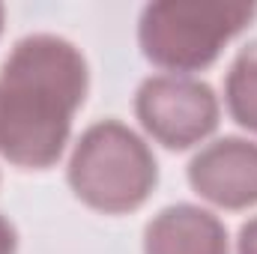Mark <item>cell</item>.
<instances>
[{
    "mask_svg": "<svg viewBox=\"0 0 257 254\" xmlns=\"http://www.w3.org/2000/svg\"><path fill=\"white\" fill-rule=\"evenodd\" d=\"M84 54L63 36L33 33L0 66V156L27 171L57 165L87 99Z\"/></svg>",
    "mask_w": 257,
    "mask_h": 254,
    "instance_id": "cell-1",
    "label": "cell"
},
{
    "mask_svg": "<svg viewBox=\"0 0 257 254\" xmlns=\"http://www.w3.org/2000/svg\"><path fill=\"white\" fill-rule=\"evenodd\" d=\"M69 186L78 200L105 215H123L147 203L159 183L153 150L120 120L87 129L69 159Z\"/></svg>",
    "mask_w": 257,
    "mask_h": 254,
    "instance_id": "cell-2",
    "label": "cell"
},
{
    "mask_svg": "<svg viewBox=\"0 0 257 254\" xmlns=\"http://www.w3.org/2000/svg\"><path fill=\"white\" fill-rule=\"evenodd\" d=\"M254 15L257 6L236 3H150L141 12L138 42L150 63L168 72H200Z\"/></svg>",
    "mask_w": 257,
    "mask_h": 254,
    "instance_id": "cell-3",
    "label": "cell"
},
{
    "mask_svg": "<svg viewBox=\"0 0 257 254\" xmlns=\"http://www.w3.org/2000/svg\"><path fill=\"white\" fill-rule=\"evenodd\" d=\"M135 114L147 135L168 150H189L218 129V96L189 75H153L138 87Z\"/></svg>",
    "mask_w": 257,
    "mask_h": 254,
    "instance_id": "cell-4",
    "label": "cell"
},
{
    "mask_svg": "<svg viewBox=\"0 0 257 254\" xmlns=\"http://www.w3.org/2000/svg\"><path fill=\"white\" fill-rule=\"evenodd\" d=\"M192 189L221 209H248L257 203V144L224 135L206 144L189 162Z\"/></svg>",
    "mask_w": 257,
    "mask_h": 254,
    "instance_id": "cell-5",
    "label": "cell"
},
{
    "mask_svg": "<svg viewBox=\"0 0 257 254\" xmlns=\"http://www.w3.org/2000/svg\"><path fill=\"white\" fill-rule=\"evenodd\" d=\"M144 254H230L227 230L209 209L174 203L147 224Z\"/></svg>",
    "mask_w": 257,
    "mask_h": 254,
    "instance_id": "cell-6",
    "label": "cell"
},
{
    "mask_svg": "<svg viewBox=\"0 0 257 254\" xmlns=\"http://www.w3.org/2000/svg\"><path fill=\"white\" fill-rule=\"evenodd\" d=\"M224 102L233 123L257 132V42L236 54L224 81Z\"/></svg>",
    "mask_w": 257,
    "mask_h": 254,
    "instance_id": "cell-7",
    "label": "cell"
},
{
    "mask_svg": "<svg viewBox=\"0 0 257 254\" xmlns=\"http://www.w3.org/2000/svg\"><path fill=\"white\" fill-rule=\"evenodd\" d=\"M236 254H257V215L254 218H248V221L239 227Z\"/></svg>",
    "mask_w": 257,
    "mask_h": 254,
    "instance_id": "cell-8",
    "label": "cell"
},
{
    "mask_svg": "<svg viewBox=\"0 0 257 254\" xmlns=\"http://www.w3.org/2000/svg\"><path fill=\"white\" fill-rule=\"evenodd\" d=\"M18 251V233L9 224V218L0 215V254H15Z\"/></svg>",
    "mask_w": 257,
    "mask_h": 254,
    "instance_id": "cell-9",
    "label": "cell"
},
{
    "mask_svg": "<svg viewBox=\"0 0 257 254\" xmlns=\"http://www.w3.org/2000/svg\"><path fill=\"white\" fill-rule=\"evenodd\" d=\"M3 18H6V9H3V3H0V33H3Z\"/></svg>",
    "mask_w": 257,
    "mask_h": 254,
    "instance_id": "cell-10",
    "label": "cell"
}]
</instances>
